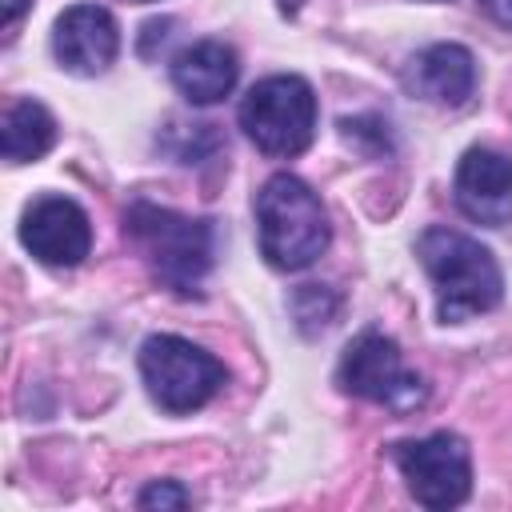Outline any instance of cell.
<instances>
[{
    "mask_svg": "<svg viewBox=\"0 0 512 512\" xmlns=\"http://www.w3.org/2000/svg\"><path fill=\"white\" fill-rule=\"evenodd\" d=\"M424 4H436V0H424Z\"/></svg>",
    "mask_w": 512,
    "mask_h": 512,
    "instance_id": "cell-18",
    "label": "cell"
},
{
    "mask_svg": "<svg viewBox=\"0 0 512 512\" xmlns=\"http://www.w3.org/2000/svg\"><path fill=\"white\" fill-rule=\"evenodd\" d=\"M456 208L484 228L512 224V156L496 148H468L452 180Z\"/></svg>",
    "mask_w": 512,
    "mask_h": 512,
    "instance_id": "cell-10",
    "label": "cell"
},
{
    "mask_svg": "<svg viewBox=\"0 0 512 512\" xmlns=\"http://www.w3.org/2000/svg\"><path fill=\"white\" fill-rule=\"evenodd\" d=\"M336 380L344 392L372 400L388 412H416L428 400V384L404 364L400 344L380 328H364L340 356Z\"/></svg>",
    "mask_w": 512,
    "mask_h": 512,
    "instance_id": "cell-6",
    "label": "cell"
},
{
    "mask_svg": "<svg viewBox=\"0 0 512 512\" xmlns=\"http://www.w3.org/2000/svg\"><path fill=\"white\" fill-rule=\"evenodd\" d=\"M400 84H404L408 96H416L424 104L460 108L476 92V56L464 44H452V40L428 44L404 64Z\"/></svg>",
    "mask_w": 512,
    "mask_h": 512,
    "instance_id": "cell-11",
    "label": "cell"
},
{
    "mask_svg": "<svg viewBox=\"0 0 512 512\" xmlns=\"http://www.w3.org/2000/svg\"><path fill=\"white\" fill-rule=\"evenodd\" d=\"M136 504H140V508H160V512H164V508H188L192 496H188L176 480H152V484L136 496Z\"/></svg>",
    "mask_w": 512,
    "mask_h": 512,
    "instance_id": "cell-14",
    "label": "cell"
},
{
    "mask_svg": "<svg viewBox=\"0 0 512 512\" xmlns=\"http://www.w3.org/2000/svg\"><path fill=\"white\" fill-rule=\"evenodd\" d=\"M52 144H56V120L40 100L24 96V100L8 104V112L0 120V148H4L8 164L40 160Z\"/></svg>",
    "mask_w": 512,
    "mask_h": 512,
    "instance_id": "cell-13",
    "label": "cell"
},
{
    "mask_svg": "<svg viewBox=\"0 0 512 512\" xmlns=\"http://www.w3.org/2000/svg\"><path fill=\"white\" fill-rule=\"evenodd\" d=\"M256 236L272 268L300 272L324 256L332 228L320 196L300 176L276 172L256 192Z\"/></svg>",
    "mask_w": 512,
    "mask_h": 512,
    "instance_id": "cell-3",
    "label": "cell"
},
{
    "mask_svg": "<svg viewBox=\"0 0 512 512\" xmlns=\"http://www.w3.org/2000/svg\"><path fill=\"white\" fill-rule=\"evenodd\" d=\"M120 52V28L100 4H72L52 24V56L72 76H100Z\"/></svg>",
    "mask_w": 512,
    "mask_h": 512,
    "instance_id": "cell-9",
    "label": "cell"
},
{
    "mask_svg": "<svg viewBox=\"0 0 512 512\" xmlns=\"http://www.w3.org/2000/svg\"><path fill=\"white\" fill-rule=\"evenodd\" d=\"M24 8H28V0H0V24L8 28V24H12V20L24 12Z\"/></svg>",
    "mask_w": 512,
    "mask_h": 512,
    "instance_id": "cell-16",
    "label": "cell"
},
{
    "mask_svg": "<svg viewBox=\"0 0 512 512\" xmlns=\"http://www.w3.org/2000/svg\"><path fill=\"white\" fill-rule=\"evenodd\" d=\"M416 256L432 280L440 324H464L500 304L504 272H500L496 256L468 232L432 224L416 236Z\"/></svg>",
    "mask_w": 512,
    "mask_h": 512,
    "instance_id": "cell-1",
    "label": "cell"
},
{
    "mask_svg": "<svg viewBox=\"0 0 512 512\" xmlns=\"http://www.w3.org/2000/svg\"><path fill=\"white\" fill-rule=\"evenodd\" d=\"M240 64L224 40H196L172 56V84L188 104H216L236 88Z\"/></svg>",
    "mask_w": 512,
    "mask_h": 512,
    "instance_id": "cell-12",
    "label": "cell"
},
{
    "mask_svg": "<svg viewBox=\"0 0 512 512\" xmlns=\"http://www.w3.org/2000/svg\"><path fill=\"white\" fill-rule=\"evenodd\" d=\"M392 460L416 504L444 512L468 500L472 492V456L456 432H428L420 440L392 444Z\"/></svg>",
    "mask_w": 512,
    "mask_h": 512,
    "instance_id": "cell-7",
    "label": "cell"
},
{
    "mask_svg": "<svg viewBox=\"0 0 512 512\" xmlns=\"http://www.w3.org/2000/svg\"><path fill=\"white\" fill-rule=\"evenodd\" d=\"M20 244L48 268H76L92 252L88 212L72 196H40L24 208Z\"/></svg>",
    "mask_w": 512,
    "mask_h": 512,
    "instance_id": "cell-8",
    "label": "cell"
},
{
    "mask_svg": "<svg viewBox=\"0 0 512 512\" xmlns=\"http://www.w3.org/2000/svg\"><path fill=\"white\" fill-rule=\"evenodd\" d=\"M240 128L264 156H276V160L300 156L316 136L312 84L296 72L264 76L240 100Z\"/></svg>",
    "mask_w": 512,
    "mask_h": 512,
    "instance_id": "cell-4",
    "label": "cell"
},
{
    "mask_svg": "<svg viewBox=\"0 0 512 512\" xmlns=\"http://www.w3.org/2000/svg\"><path fill=\"white\" fill-rule=\"evenodd\" d=\"M124 232L148 260L152 276L176 296H200L216 264V228L212 220L160 208L152 200H132L124 212Z\"/></svg>",
    "mask_w": 512,
    "mask_h": 512,
    "instance_id": "cell-2",
    "label": "cell"
},
{
    "mask_svg": "<svg viewBox=\"0 0 512 512\" xmlns=\"http://www.w3.org/2000/svg\"><path fill=\"white\" fill-rule=\"evenodd\" d=\"M480 8H484V16L496 20L500 28H512V0H480Z\"/></svg>",
    "mask_w": 512,
    "mask_h": 512,
    "instance_id": "cell-15",
    "label": "cell"
},
{
    "mask_svg": "<svg viewBox=\"0 0 512 512\" xmlns=\"http://www.w3.org/2000/svg\"><path fill=\"white\" fill-rule=\"evenodd\" d=\"M140 376L148 396L172 416L204 408L228 380L224 364L212 352L172 332H156L140 344Z\"/></svg>",
    "mask_w": 512,
    "mask_h": 512,
    "instance_id": "cell-5",
    "label": "cell"
},
{
    "mask_svg": "<svg viewBox=\"0 0 512 512\" xmlns=\"http://www.w3.org/2000/svg\"><path fill=\"white\" fill-rule=\"evenodd\" d=\"M300 4H304V0H280V8H284V12H296Z\"/></svg>",
    "mask_w": 512,
    "mask_h": 512,
    "instance_id": "cell-17",
    "label": "cell"
}]
</instances>
